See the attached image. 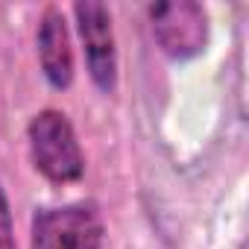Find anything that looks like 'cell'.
Instances as JSON below:
<instances>
[{
	"instance_id": "6",
	"label": "cell",
	"mask_w": 249,
	"mask_h": 249,
	"mask_svg": "<svg viewBox=\"0 0 249 249\" xmlns=\"http://www.w3.org/2000/svg\"><path fill=\"white\" fill-rule=\"evenodd\" d=\"M0 249H18L15 246V220H12V205L6 196V188L0 185Z\"/></svg>"
},
{
	"instance_id": "5",
	"label": "cell",
	"mask_w": 249,
	"mask_h": 249,
	"mask_svg": "<svg viewBox=\"0 0 249 249\" xmlns=\"http://www.w3.org/2000/svg\"><path fill=\"white\" fill-rule=\"evenodd\" d=\"M36 47H38V65L44 79L50 82V88L56 91H68L73 85V47H71V33H68V21L65 12L59 6H47L38 30H36Z\"/></svg>"
},
{
	"instance_id": "1",
	"label": "cell",
	"mask_w": 249,
	"mask_h": 249,
	"mask_svg": "<svg viewBox=\"0 0 249 249\" xmlns=\"http://www.w3.org/2000/svg\"><path fill=\"white\" fill-rule=\"evenodd\" d=\"M27 141H30V159L47 182L71 185L82 179L85 153L65 111L41 108L27 126Z\"/></svg>"
},
{
	"instance_id": "4",
	"label": "cell",
	"mask_w": 249,
	"mask_h": 249,
	"mask_svg": "<svg viewBox=\"0 0 249 249\" xmlns=\"http://www.w3.org/2000/svg\"><path fill=\"white\" fill-rule=\"evenodd\" d=\"M76 30L85 50V68L91 82L103 94H114L117 88V44H114V27L111 12L100 0H79L73 3Z\"/></svg>"
},
{
	"instance_id": "3",
	"label": "cell",
	"mask_w": 249,
	"mask_h": 249,
	"mask_svg": "<svg viewBox=\"0 0 249 249\" xmlns=\"http://www.w3.org/2000/svg\"><path fill=\"white\" fill-rule=\"evenodd\" d=\"M147 12L153 38L167 59L188 62L205 50L208 15L196 0H164V3H153Z\"/></svg>"
},
{
	"instance_id": "2",
	"label": "cell",
	"mask_w": 249,
	"mask_h": 249,
	"mask_svg": "<svg viewBox=\"0 0 249 249\" xmlns=\"http://www.w3.org/2000/svg\"><path fill=\"white\" fill-rule=\"evenodd\" d=\"M106 226L91 202L38 208L33 214L30 249H103Z\"/></svg>"
}]
</instances>
